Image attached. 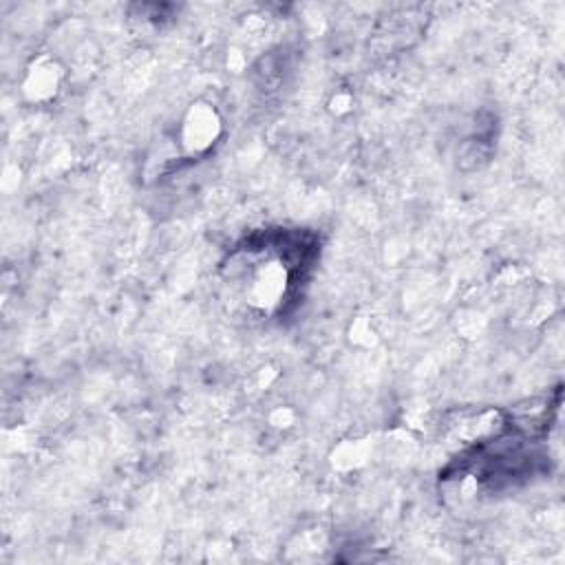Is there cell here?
I'll return each instance as SVG.
<instances>
[{
	"label": "cell",
	"mask_w": 565,
	"mask_h": 565,
	"mask_svg": "<svg viewBox=\"0 0 565 565\" xmlns=\"http://www.w3.org/2000/svg\"><path fill=\"white\" fill-rule=\"evenodd\" d=\"M287 287H289V271L285 263L278 256H274L256 263V267L249 271L247 296L254 307L267 311L278 307V302L285 298Z\"/></svg>",
	"instance_id": "1"
},
{
	"label": "cell",
	"mask_w": 565,
	"mask_h": 565,
	"mask_svg": "<svg viewBox=\"0 0 565 565\" xmlns=\"http://www.w3.org/2000/svg\"><path fill=\"white\" fill-rule=\"evenodd\" d=\"M57 73L51 66H38V71L29 73L24 90L31 99H46L55 93Z\"/></svg>",
	"instance_id": "3"
},
{
	"label": "cell",
	"mask_w": 565,
	"mask_h": 565,
	"mask_svg": "<svg viewBox=\"0 0 565 565\" xmlns=\"http://www.w3.org/2000/svg\"><path fill=\"white\" fill-rule=\"evenodd\" d=\"M221 135V117L210 104H192L181 124V146L190 157L207 152Z\"/></svg>",
	"instance_id": "2"
}]
</instances>
